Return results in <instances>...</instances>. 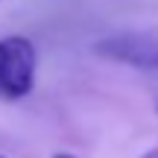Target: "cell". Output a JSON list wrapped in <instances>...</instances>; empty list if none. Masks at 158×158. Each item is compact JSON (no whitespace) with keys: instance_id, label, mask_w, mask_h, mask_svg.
<instances>
[{"instance_id":"5","label":"cell","mask_w":158,"mask_h":158,"mask_svg":"<svg viewBox=\"0 0 158 158\" xmlns=\"http://www.w3.org/2000/svg\"><path fill=\"white\" fill-rule=\"evenodd\" d=\"M0 158H6V155H0Z\"/></svg>"},{"instance_id":"1","label":"cell","mask_w":158,"mask_h":158,"mask_svg":"<svg viewBox=\"0 0 158 158\" xmlns=\"http://www.w3.org/2000/svg\"><path fill=\"white\" fill-rule=\"evenodd\" d=\"M35 44L27 35L0 38V100H23L35 88Z\"/></svg>"},{"instance_id":"3","label":"cell","mask_w":158,"mask_h":158,"mask_svg":"<svg viewBox=\"0 0 158 158\" xmlns=\"http://www.w3.org/2000/svg\"><path fill=\"white\" fill-rule=\"evenodd\" d=\"M50 158H76V155H70V152H53Z\"/></svg>"},{"instance_id":"2","label":"cell","mask_w":158,"mask_h":158,"mask_svg":"<svg viewBox=\"0 0 158 158\" xmlns=\"http://www.w3.org/2000/svg\"><path fill=\"white\" fill-rule=\"evenodd\" d=\"M94 53L102 59H111L120 64H132L141 70H155L158 73V38L147 32H120L97 41Z\"/></svg>"},{"instance_id":"4","label":"cell","mask_w":158,"mask_h":158,"mask_svg":"<svg viewBox=\"0 0 158 158\" xmlns=\"http://www.w3.org/2000/svg\"><path fill=\"white\" fill-rule=\"evenodd\" d=\"M143 158H158V149H149V152L143 155Z\"/></svg>"}]
</instances>
